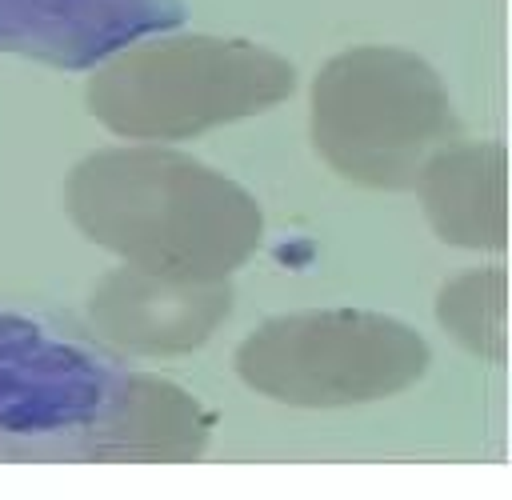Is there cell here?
Masks as SVG:
<instances>
[{
  "instance_id": "4",
  "label": "cell",
  "mask_w": 512,
  "mask_h": 500,
  "mask_svg": "<svg viewBox=\"0 0 512 500\" xmlns=\"http://www.w3.org/2000/svg\"><path fill=\"white\" fill-rule=\"evenodd\" d=\"M432 72L396 48H352L312 88V136L324 160L360 184H404L436 132Z\"/></svg>"
},
{
  "instance_id": "8",
  "label": "cell",
  "mask_w": 512,
  "mask_h": 500,
  "mask_svg": "<svg viewBox=\"0 0 512 500\" xmlns=\"http://www.w3.org/2000/svg\"><path fill=\"white\" fill-rule=\"evenodd\" d=\"M196 404H188L172 384L128 380L104 412L100 444L112 448H188L196 444Z\"/></svg>"
},
{
  "instance_id": "5",
  "label": "cell",
  "mask_w": 512,
  "mask_h": 500,
  "mask_svg": "<svg viewBox=\"0 0 512 500\" xmlns=\"http://www.w3.org/2000/svg\"><path fill=\"white\" fill-rule=\"evenodd\" d=\"M180 20V0H0V52L92 68Z\"/></svg>"
},
{
  "instance_id": "2",
  "label": "cell",
  "mask_w": 512,
  "mask_h": 500,
  "mask_svg": "<svg viewBox=\"0 0 512 500\" xmlns=\"http://www.w3.org/2000/svg\"><path fill=\"white\" fill-rule=\"evenodd\" d=\"M292 92V64L224 36H156L108 56L88 84L100 124L132 140H184Z\"/></svg>"
},
{
  "instance_id": "3",
  "label": "cell",
  "mask_w": 512,
  "mask_h": 500,
  "mask_svg": "<svg viewBox=\"0 0 512 500\" xmlns=\"http://www.w3.org/2000/svg\"><path fill=\"white\" fill-rule=\"evenodd\" d=\"M420 368V336L372 312L280 316L236 352V372L252 392L300 408L376 400L400 392Z\"/></svg>"
},
{
  "instance_id": "7",
  "label": "cell",
  "mask_w": 512,
  "mask_h": 500,
  "mask_svg": "<svg viewBox=\"0 0 512 500\" xmlns=\"http://www.w3.org/2000/svg\"><path fill=\"white\" fill-rule=\"evenodd\" d=\"M108 376L84 352L48 344L40 332L0 344V428L52 432L92 420Z\"/></svg>"
},
{
  "instance_id": "1",
  "label": "cell",
  "mask_w": 512,
  "mask_h": 500,
  "mask_svg": "<svg viewBox=\"0 0 512 500\" xmlns=\"http://www.w3.org/2000/svg\"><path fill=\"white\" fill-rule=\"evenodd\" d=\"M64 204L72 224L136 268L176 280H224L260 244V208L228 176L164 148L84 156Z\"/></svg>"
},
{
  "instance_id": "6",
  "label": "cell",
  "mask_w": 512,
  "mask_h": 500,
  "mask_svg": "<svg viewBox=\"0 0 512 500\" xmlns=\"http://www.w3.org/2000/svg\"><path fill=\"white\" fill-rule=\"evenodd\" d=\"M228 304L232 296L220 280H176L124 264L92 288L88 312L96 328L124 348L184 352L216 328Z\"/></svg>"
},
{
  "instance_id": "9",
  "label": "cell",
  "mask_w": 512,
  "mask_h": 500,
  "mask_svg": "<svg viewBox=\"0 0 512 500\" xmlns=\"http://www.w3.org/2000/svg\"><path fill=\"white\" fill-rule=\"evenodd\" d=\"M40 328L32 324V320H20V316H8V312H0V344H8V340H24V336H36Z\"/></svg>"
}]
</instances>
